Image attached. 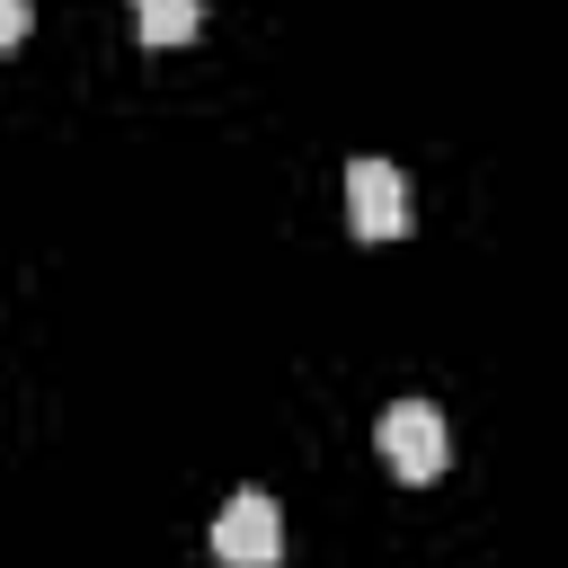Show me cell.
Segmentation results:
<instances>
[{
	"instance_id": "obj_1",
	"label": "cell",
	"mask_w": 568,
	"mask_h": 568,
	"mask_svg": "<svg viewBox=\"0 0 568 568\" xmlns=\"http://www.w3.org/2000/svg\"><path fill=\"white\" fill-rule=\"evenodd\" d=\"M373 444H382V462H390L408 488L444 479V462H453V435H444V408H435V399H390L382 426H373Z\"/></svg>"
},
{
	"instance_id": "obj_2",
	"label": "cell",
	"mask_w": 568,
	"mask_h": 568,
	"mask_svg": "<svg viewBox=\"0 0 568 568\" xmlns=\"http://www.w3.org/2000/svg\"><path fill=\"white\" fill-rule=\"evenodd\" d=\"M213 559L222 568H275L284 559V515L266 488H240L222 515H213Z\"/></svg>"
},
{
	"instance_id": "obj_3",
	"label": "cell",
	"mask_w": 568,
	"mask_h": 568,
	"mask_svg": "<svg viewBox=\"0 0 568 568\" xmlns=\"http://www.w3.org/2000/svg\"><path fill=\"white\" fill-rule=\"evenodd\" d=\"M346 222H355V240H399L408 231V178L390 160H355L346 169Z\"/></svg>"
},
{
	"instance_id": "obj_4",
	"label": "cell",
	"mask_w": 568,
	"mask_h": 568,
	"mask_svg": "<svg viewBox=\"0 0 568 568\" xmlns=\"http://www.w3.org/2000/svg\"><path fill=\"white\" fill-rule=\"evenodd\" d=\"M133 27H142V44H186L204 27V9L195 0H133Z\"/></svg>"
},
{
	"instance_id": "obj_5",
	"label": "cell",
	"mask_w": 568,
	"mask_h": 568,
	"mask_svg": "<svg viewBox=\"0 0 568 568\" xmlns=\"http://www.w3.org/2000/svg\"><path fill=\"white\" fill-rule=\"evenodd\" d=\"M27 27H36V0H0V53H9Z\"/></svg>"
}]
</instances>
